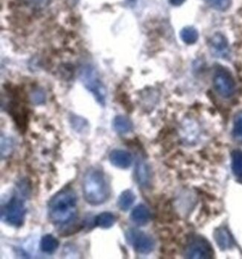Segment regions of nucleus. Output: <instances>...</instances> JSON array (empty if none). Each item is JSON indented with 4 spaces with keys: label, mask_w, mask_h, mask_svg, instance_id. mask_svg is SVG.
<instances>
[{
    "label": "nucleus",
    "mask_w": 242,
    "mask_h": 259,
    "mask_svg": "<svg viewBox=\"0 0 242 259\" xmlns=\"http://www.w3.org/2000/svg\"><path fill=\"white\" fill-rule=\"evenodd\" d=\"M77 197L71 189H64L52 196L48 203V217L54 225L67 227L76 220Z\"/></svg>",
    "instance_id": "nucleus-1"
},
{
    "label": "nucleus",
    "mask_w": 242,
    "mask_h": 259,
    "mask_svg": "<svg viewBox=\"0 0 242 259\" xmlns=\"http://www.w3.org/2000/svg\"><path fill=\"white\" fill-rule=\"evenodd\" d=\"M84 199L91 206H100L108 200L110 189L105 175L101 169L91 167L82 180Z\"/></svg>",
    "instance_id": "nucleus-2"
},
{
    "label": "nucleus",
    "mask_w": 242,
    "mask_h": 259,
    "mask_svg": "<svg viewBox=\"0 0 242 259\" xmlns=\"http://www.w3.org/2000/svg\"><path fill=\"white\" fill-rule=\"evenodd\" d=\"M25 196L19 193L14 194L6 203H3L0 210L1 221L11 227H21L26 220L27 208L25 206Z\"/></svg>",
    "instance_id": "nucleus-3"
},
{
    "label": "nucleus",
    "mask_w": 242,
    "mask_h": 259,
    "mask_svg": "<svg viewBox=\"0 0 242 259\" xmlns=\"http://www.w3.org/2000/svg\"><path fill=\"white\" fill-rule=\"evenodd\" d=\"M80 80L88 91L94 96L98 103L105 105L106 91L104 85L98 78L96 71L91 66H87L80 71Z\"/></svg>",
    "instance_id": "nucleus-4"
},
{
    "label": "nucleus",
    "mask_w": 242,
    "mask_h": 259,
    "mask_svg": "<svg viewBox=\"0 0 242 259\" xmlns=\"http://www.w3.org/2000/svg\"><path fill=\"white\" fill-rule=\"evenodd\" d=\"M126 238L128 244L138 253L148 255L154 249L155 243L152 237L140 230L130 229L126 232Z\"/></svg>",
    "instance_id": "nucleus-5"
},
{
    "label": "nucleus",
    "mask_w": 242,
    "mask_h": 259,
    "mask_svg": "<svg viewBox=\"0 0 242 259\" xmlns=\"http://www.w3.org/2000/svg\"><path fill=\"white\" fill-rule=\"evenodd\" d=\"M186 258L193 259H208L213 258V247L207 239L200 236L190 238L186 248Z\"/></svg>",
    "instance_id": "nucleus-6"
},
{
    "label": "nucleus",
    "mask_w": 242,
    "mask_h": 259,
    "mask_svg": "<svg viewBox=\"0 0 242 259\" xmlns=\"http://www.w3.org/2000/svg\"><path fill=\"white\" fill-rule=\"evenodd\" d=\"M213 83L215 89L222 97H231L235 93V80L230 72L224 68L217 69L215 72Z\"/></svg>",
    "instance_id": "nucleus-7"
},
{
    "label": "nucleus",
    "mask_w": 242,
    "mask_h": 259,
    "mask_svg": "<svg viewBox=\"0 0 242 259\" xmlns=\"http://www.w3.org/2000/svg\"><path fill=\"white\" fill-rule=\"evenodd\" d=\"M109 160L116 168L127 169L132 163L133 158L131 153L125 150L115 149L110 152Z\"/></svg>",
    "instance_id": "nucleus-8"
},
{
    "label": "nucleus",
    "mask_w": 242,
    "mask_h": 259,
    "mask_svg": "<svg viewBox=\"0 0 242 259\" xmlns=\"http://www.w3.org/2000/svg\"><path fill=\"white\" fill-rule=\"evenodd\" d=\"M151 219V213L148 208L143 204L136 206L131 211V220L137 226L146 225Z\"/></svg>",
    "instance_id": "nucleus-9"
},
{
    "label": "nucleus",
    "mask_w": 242,
    "mask_h": 259,
    "mask_svg": "<svg viewBox=\"0 0 242 259\" xmlns=\"http://www.w3.org/2000/svg\"><path fill=\"white\" fill-rule=\"evenodd\" d=\"M212 50L216 55L227 57L229 54L228 42L224 35L216 34L210 40Z\"/></svg>",
    "instance_id": "nucleus-10"
},
{
    "label": "nucleus",
    "mask_w": 242,
    "mask_h": 259,
    "mask_svg": "<svg viewBox=\"0 0 242 259\" xmlns=\"http://www.w3.org/2000/svg\"><path fill=\"white\" fill-rule=\"evenodd\" d=\"M136 181L142 187L148 186L151 181V171L148 165L143 161L139 160L136 165Z\"/></svg>",
    "instance_id": "nucleus-11"
},
{
    "label": "nucleus",
    "mask_w": 242,
    "mask_h": 259,
    "mask_svg": "<svg viewBox=\"0 0 242 259\" xmlns=\"http://www.w3.org/2000/svg\"><path fill=\"white\" fill-rule=\"evenodd\" d=\"M214 238L218 246L223 250L229 249L233 244V240L230 233L224 227L217 229L214 233Z\"/></svg>",
    "instance_id": "nucleus-12"
},
{
    "label": "nucleus",
    "mask_w": 242,
    "mask_h": 259,
    "mask_svg": "<svg viewBox=\"0 0 242 259\" xmlns=\"http://www.w3.org/2000/svg\"><path fill=\"white\" fill-rule=\"evenodd\" d=\"M58 247H59V241L53 235L47 234L41 238L39 248L44 253L52 255Z\"/></svg>",
    "instance_id": "nucleus-13"
},
{
    "label": "nucleus",
    "mask_w": 242,
    "mask_h": 259,
    "mask_svg": "<svg viewBox=\"0 0 242 259\" xmlns=\"http://www.w3.org/2000/svg\"><path fill=\"white\" fill-rule=\"evenodd\" d=\"M136 200V195L131 190H126L122 192L117 200V206L120 210L127 211L131 208Z\"/></svg>",
    "instance_id": "nucleus-14"
},
{
    "label": "nucleus",
    "mask_w": 242,
    "mask_h": 259,
    "mask_svg": "<svg viewBox=\"0 0 242 259\" xmlns=\"http://www.w3.org/2000/svg\"><path fill=\"white\" fill-rule=\"evenodd\" d=\"M113 127L118 134H126L132 130L133 124L127 117L118 116L113 119Z\"/></svg>",
    "instance_id": "nucleus-15"
},
{
    "label": "nucleus",
    "mask_w": 242,
    "mask_h": 259,
    "mask_svg": "<svg viewBox=\"0 0 242 259\" xmlns=\"http://www.w3.org/2000/svg\"><path fill=\"white\" fill-rule=\"evenodd\" d=\"M115 219L114 214L111 212H102L96 216L95 219V225L102 229H109L114 225Z\"/></svg>",
    "instance_id": "nucleus-16"
},
{
    "label": "nucleus",
    "mask_w": 242,
    "mask_h": 259,
    "mask_svg": "<svg viewBox=\"0 0 242 259\" xmlns=\"http://www.w3.org/2000/svg\"><path fill=\"white\" fill-rule=\"evenodd\" d=\"M198 32L194 27H185L180 32V37L185 44L192 45L198 39Z\"/></svg>",
    "instance_id": "nucleus-17"
},
{
    "label": "nucleus",
    "mask_w": 242,
    "mask_h": 259,
    "mask_svg": "<svg viewBox=\"0 0 242 259\" xmlns=\"http://www.w3.org/2000/svg\"><path fill=\"white\" fill-rule=\"evenodd\" d=\"M232 170L234 175L238 178L242 176V151L235 150L232 151Z\"/></svg>",
    "instance_id": "nucleus-18"
},
{
    "label": "nucleus",
    "mask_w": 242,
    "mask_h": 259,
    "mask_svg": "<svg viewBox=\"0 0 242 259\" xmlns=\"http://www.w3.org/2000/svg\"><path fill=\"white\" fill-rule=\"evenodd\" d=\"M232 136L238 143H242V111L238 112L234 118Z\"/></svg>",
    "instance_id": "nucleus-19"
},
{
    "label": "nucleus",
    "mask_w": 242,
    "mask_h": 259,
    "mask_svg": "<svg viewBox=\"0 0 242 259\" xmlns=\"http://www.w3.org/2000/svg\"><path fill=\"white\" fill-rule=\"evenodd\" d=\"M207 4L217 11L224 12L230 7L232 0H206Z\"/></svg>",
    "instance_id": "nucleus-20"
},
{
    "label": "nucleus",
    "mask_w": 242,
    "mask_h": 259,
    "mask_svg": "<svg viewBox=\"0 0 242 259\" xmlns=\"http://www.w3.org/2000/svg\"><path fill=\"white\" fill-rule=\"evenodd\" d=\"M71 124H72L74 129L76 130L77 131H83L88 125V123L85 119L77 116L72 118Z\"/></svg>",
    "instance_id": "nucleus-21"
},
{
    "label": "nucleus",
    "mask_w": 242,
    "mask_h": 259,
    "mask_svg": "<svg viewBox=\"0 0 242 259\" xmlns=\"http://www.w3.org/2000/svg\"><path fill=\"white\" fill-rule=\"evenodd\" d=\"M31 101L35 104H41L45 102V95L41 91H36L31 94Z\"/></svg>",
    "instance_id": "nucleus-22"
},
{
    "label": "nucleus",
    "mask_w": 242,
    "mask_h": 259,
    "mask_svg": "<svg viewBox=\"0 0 242 259\" xmlns=\"http://www.w3.org/2000/svg\"><path fill=\"white\" fill-rule=\"evenodd\" d=\"M26 1L29 3L30 4L33 5V6L42 7L48 3L49 0H26Z\"/></svg>",
    "instance_id": "nucleus-23"
},
{
    "label": "nucleus",
    "mask_w": 242,
    "mask_h": 259,
    "mask_svg": "<svg viewBox=\"0 0 242 259\" xmlns=\"http://www.w3.org/2000/svg\"><path fill=\"white\" fill-rule=\"evenodd\" d=\"M186 0H169V3L174 6H180L183 5Z\"/></svg>",
    "instance_id": "nucleus-24"
},
{
    "label": "nucleus",
    "mask_w": 242,
    "mask_h": 259,
    "mask_svg": "<svg viewBox=\"0 0 242 259\" xmlns=\"http://www.w3.org/2000/svg\"><path fill=\"white\" fill-rule=\"evenodd\" d=\"M239 179L240 181H241V183H242V176L241 177V178H239Z\"/></svg>",
    "instance_id": "nucleus-25"
}]
</instances>
